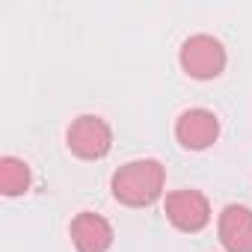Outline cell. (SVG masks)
<instances>
[{"instance_id": "obj_1", "label": "cell", "mask_w": 252, "mask_h": 252, "mask_svg": "<svg viewBox=\"0 0 252 252\" xmlns=\"http://www.w3.org/2000/svg\"><path fill=\"white\" fill-rule=\"evenodd\" d=\"M163 184H166V169L160 166V160H152V158L131 160V163L119 166L113 181H110L113 196L128 208L155 205L163 193Z\"/></svg>"}, {"instance_id": "obj_2", "label": "cell", "mask_w": 252, "mask_h": 252, "mask_svg": "<svg viewBox=\"0 0 252 252\" xmlns=\"http://www.w3.org/2000/svg\"><path fill=\"white\" fill-rule=\"evenodd\" d=\"M181 68L196 80H211L225 68V48L208 33L190 36L181 45Z\"/></svg>"}, {"instance_id": "obj_3", "label": "cell", "mask_w": 252, "mask_h": 252, "mask_svg": "<svg viewBox=\"0 0 252 252\" xmlns=\"http://www.w3.org/2000/svg\"><path fill=\"white\" fill-rule=\"evenodd\" d=\"M68 149L83 160H101L113 149V131L101 116H80L68 128Z\"/></svg>"}, {"instance_id": "obj_4", "label": "cell", "mask_w": 252, "mask_h": 252, "mask_svg": "<svg viewBox=\"0 0 252 252\" xmlns=\"http://www.w3.org/2000/svg\"><path fill=\"white\" fill-rule=\"evenodd\" d=\"M166 217L181 231H202L211 222V202L199 190H175L166 196Z\"/></svg>"}, {"instance_id": "obj_5", "label": "cell", "mask_w": 252, "mask_h": 252, "mask_svg": "<svg viewBox=\"0 0 252 252\" xmlns=\"http://www.w3.org/2000/svg\"><path fill=\"white\" fill-rule=\"evenodd\" d=\"M220 134V122L211 110H187L178 116L175 122V137L184 149H193V152H202L208 149Z\"/></svg>"}, {"instance_id": "obj_6", "label": "cell", "mask_w": 252, "mask_h": 252, "mask_svg": "<svg viewBox=\"0 0 252 252\" xmlns=\"http://www.w3.org/2000/svg\"><path fill=\"white\" fill-rule=\"evenodd\" d=\"M71 240L77 252H107L113 243V225L92 211H83L71 220Z\"/></svg>"}, {"instance_id": "obj_7", "label": "cell", "mask_w": 252, "mask_h": 252, "mask_svg": "<svg viewBox=\"0 0 252 252\" xmlns=\"http://www.w3.org/2000/svg\"><path fill=\"white\" fill-rule=\"evenodd\" d=\"M220 240L225 252H252V211L246 205H225L220 214Z\"/></svg>"}, {"instance_id": "obj_8", "label": "cell", "mask_w": 252, "mask_h": 252, "mask_svg": "<svg viewBox=\"0 0 252 252\" xmlns=\"http://www.w3.org/2000/svg\"><path fill=\"white\" fill-rule=\"evenodd\" d=\"M30 187V166L18 158H3L0 160V190L6 196H21Z\"/></svg>"}]
</instances>
